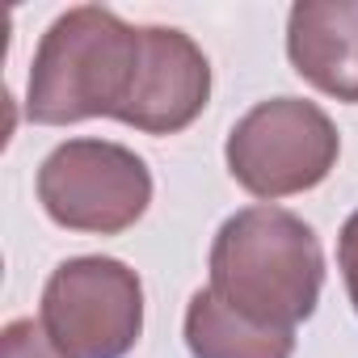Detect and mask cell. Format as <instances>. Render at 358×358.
I'll use <instances>...</instances> for the list:
<instances>
[{"instance_id":"1","label":"cell","mask_w":358,"mask_h":358,"mask_svg":"<svg viewBox=\"0 0 358 358\" xmlns=\"http://www.w3.org/2000/svg\"><path fill=\"white\" fill-rule=\"evenodd\" d=\"M143 72V26L122 22L114 9L76 5L43 34L26 114L43 127H72L85 118H118L131 110Z\"/></svg>"},{"instance_id":"2","label":"cell","mask_w":358,"mask_h":358,"mask_svg":"<svg viewBox=\"0 0 358 358\" xmlns=\"http://www.w3.org/2000/svg\"><path fill=\"white\" fill-rule=\"evenodd\" d=\"M211 291L257 324L295 329L320 303L324 249L295 211L245 207L211 241Z\"/></svg>"},{"instance_id":"3","label":"cell","mask_w":358,"mask_h":358,"mask_svg":"<svg viewBox=\"0 0 358 358\" xmlns=\"http://www.w3.org/2000/svg\"><path fill=\"white\" fill-rule=\"evenodd\" d=\"M341 135L333 118L303 97L257 101L228 131L224 160L236 186L262 203L303 194L333 173Z\"/></svg>"},{"instance_id":"4","label":"cell","mask_w":358,"mask_h":358,"mask_svg":"<svg viewBox=\"0 0 358 358\" xmlns=\"http://www.w3.org/2000/svg\"><path fill=\"white\" fill-rule=\"evenodd\" d=\"M38 320L64 358H127L143 333V282L118 257H68L43 287Z\"/></svg>"},{"instance_id":"5","label":"cell","mask_w":358,"mask_h":358,"mask_svg":"<svg viewBox=\"0 0 358 358\" xmlns=\"http://www.w3.org/2000/svg\"><path fill=\"white\" fill-rule=\"evenodd\" d=\"M38 203L68 232L118 236L143 220L152 173L114 139H68L38 164Z\"/></svg>"},{"instance_id":"6","label":"cell","mask_w":358,"mask_h":358,"mask_svg":"<svg viewBox=\"0 0 358 358\" xmlns=\"http://www.w3.org/2000/svg\"><path fill=\"white\" fill-rule=\"evenodd\" d=\"M207 97L211 64L203 47L173 26H143V72L122 122L143 135H177L207 110Z\"/></svg>"},{"instance_id":"7","label":"cell","mask_w":358,"mask_h":358,"mask_svg":"<svg viewBox=\"0 0 358 358\" xmlns=\"http://www.w3.org/2000/svg\"><path fill=\"white\" fill-rule=\"evenodd\" d=\"M287 55L312 89L358 106V0H299L287 17Z\"/></svg>"},{"instance_id":"8","label":"cell","mask_w":358,"mask_h":358,"mask_svg":"<svg viewBox=\"0 0 358 358\" xmlns=\"http://www.w3.org/2000/svg\"><path fill=\"white\" fill-rule=\"evenodd\" d=\"M186 350L190 358H291L295 329L257 324L203 287L186 308Z\"/></svg>"},{"instance_id":"9","label":"cell","mask_w":358,"mask_h":358,"mask_svg":"<svg viewBox=\"0 0 358 358\" xmlns=\"http://www.w3.org/2000/svg\"><path fill=\"white\" fill-rule=\"evenodd\" d=\"M0 358H64V354L47 337L43 320L22 316V320H9L5 333H0Z\"/></svg>"},{"instance_id":"10","label":"cell","mask_w":358,"mask_h":358,"mask_svg":"<svg viewBox=\"0 0 358 358\" xmlns=\"http://www.w3.org/2000/svg\"><path fill=\"white\" fill-rule=\"evenodd\" d=\"M337 266H341V278H345V295L358 312V211L341 224V236H337Z\"/></svg>"}]
</instances>
